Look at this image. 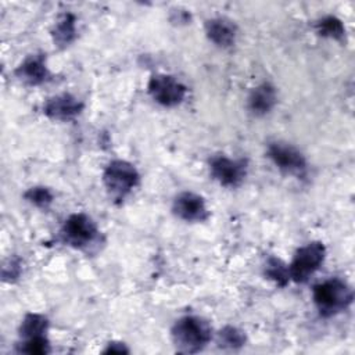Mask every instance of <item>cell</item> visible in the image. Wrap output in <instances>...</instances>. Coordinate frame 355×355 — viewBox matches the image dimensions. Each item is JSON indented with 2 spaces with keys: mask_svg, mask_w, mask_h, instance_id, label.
I'll return each instance as SVG.
<instances>
[{
  "mask_svg": "<svg viewBox=\"0 0 355 355\" xmlns=\"http://www.w3.org/2000/svg\"><path fill=\"white\" fill-rule=\"evenodd\" d=\"M128 352H129V348L119 341H111L103 349V354H128Z\"/></svg>",
  "mask_w": 355,
  "mask_h": 355,
  "instance_id": "22",
  "label": "cell"
},
{
  "mask_svg": "<svg viewBox=\"0 0 355 355\" xmlns=\"http://www.w3.org/2000/svg\"><path fill=\"white\" fill-rule=\"evenodd\" d=\"M205 35L215 46L227 49L236 42L237 26L225 17H215L205 21Z\"/></svg>",
  "mask_w": 355,
  "mask_h": 355,
  "instance_id": "12",
  "label": "cell"
},
{
  "mask_svg": "<svg viewBox=\"0 0 355 355\" xmlns=\"http://www.w3.org/2000/svg\"><path fill=\"white\" fill-rule=\"evenodd\" d=\"M47 330H49V319L42 313L29 312L24 316L18 329V334L21 340H26L37 336H46Z\"/></svg>",
  "mask_w": 355,
  "mask_h": 355,
  "instance_id": "15",
  "label": "cell"
},
{
  "mask_svg": "<svg viewBox=\"0 0 355 355\" xmlns=\"http://www.w3.org/2000/svg\"><path fill=\"white\" fill-rule=\"evenodd\" d=\"M147 90L151 98L164 107L179 105L187 94V87L179 79L165 73L153 75L148 80Z\"/></svg>",
  "mask_w": 355,
  "mask_h": 355,
  "instance_id": "6",
  "label": "cell"
},
{
  "mask_svg": "<svg viewBox=\"0 0 355 355\" xmlns=\"http://www.w3.org/2000/svg\"><path fill=\"white\" fill-rule=\"evenodd\" d=\"M277 103V92L273 85L263 82L254 87L248 96V108L254 115L262 116L269 114Z\"/></svg>",
  "mask_w": 355,
  "mask_h": 355,
  "instance_id": "13",
  "label": "cell"
},
{
  "mask_svg": "<svg viewBox=\"0 0 355 355\" xmlns=\"http://www.w3.org/2000/svg\"><path fill=\"white\" fill-rule=\"evenodd\" d=\"M60 237L64 244L82 251H89L101 241L96 222L83 212L72 214L64 220Z\"/></svg>",
  "mask_w": 355,
  "mask_h": 355,
  "instance_id": "3",
  "label": "cell"
},
{
  "mask_svg": "<svg viewBox=\"0 0 355 355\" xmlns=\"http://www.w3.org/2000/svg\"><path fill=\"white\" fill-rule=\"evenodd\" d=\"M245 333L236 326H225L222 330H219L216 337L218 347L223 349H239L245 345Z\"/></svg>",
  "mask_w": 355,
  "mask_h": 355,
  "instance_id": "17",
  "label": "cell"
},
{
  "mask_svg": "<svg viewBox=\"0 0 355 355\" xmlns=\"http://www.w3.org/2000/svg\"><path fill=\"white\" fill-rule=\"evenodd\" d=\"M247 159L229 158L223 154L214 155L209 159L211 176L223 187H237L247 176Z\"/></svg>",
  "mask_w": 355,
  "mask_h": 355,
  "instance_id": "7",
  "label": "cell"
},
{
  "mask_svg": "<svg viewBox=\"0 0 355 355\" xmlns=\"http://www.w3.org/2000/svg\"><path fill=\"white\" fill-rule=\"evenodd\" d=\"M312 298L319 315L330 318L349 308L354 300V291L345 280L331 277L313 287Z\"/></svg>",
  "mask_w": 355,
  "mask_h": 355,
  "instance_id": "2",
  "label": "cell"
},
{
  "mask_svg": "<svg viewBox=\"0 0 355 355\" xmlns=\"http://www.w3.org/2000/svg\"><path fill=\"white\" fill-rule=\"evenodd\" d=\"M140 173L136 166L125 159H114L108 162L103 172V183L107 193L122 201L139 184Z\"/></svg>",
  "mask_w": 355,
  "mask_h": 355,
  "instance_id": "4",
  "label": "cell"
},
{
  "mask_svg": "<svg viewBox=\"0 0 355 355\" xmlns=\"http://www.w3.org/2000/svg\"><path fill=\"white\" fill-rule=\"evenodd\" d=\"M172 212L176 218L184 222H204L209 218V211L207 208L205 200L193 191L179 193L172 204Z\"/></svg>",
  "mask_w": 355,
  "mask_h": 355,
  "instance_id": "9",
  "label": "cell"
},
{
  "mask_svg": "<svg viewBox=\"0 0 355 355\" xmlns=\"http://www.w3.org/2000/svg\"><path fill=\"white\" fill-rule=\"evenodd\" d=\"M315 29L323 37H329L340 42L345 39V26L343 21L334 15H326L320 18L315 24Z\"/></svg>",
  "mask_w": 355,
  "mask_h": 355,
  "instance_id": "16",
  "label": "cell"
},
{
  "mask_svg": "<svg viewBox=\"0 0 355 355\" xmlns=\"http://www.w3.org/2000/svg\"><path fill=\"white\" fill-rule=\"evenodd\" d=\"M22 273V262L19 258H10L3 266V280L12 283Z\"/></svg>",
  "mask_w": 355,
  "mask_h": 355,
  "instance_id": "21",
  "label": "cell"
},
{
  "mask_svg": "<svg viewBox=\"0 0 355 355\" xmlns=\"http://www.w3.org/2000/svg\"><path fill=\"white\" fill-rule=\"evenodd\" d=\"M15 76L28 86H39L49 79L46 57L42 53L28 55L14 71Z\"/></svg>",
  "mask_w": 355,
  "mask_h": 355,
  "instance_id": "11",
  "label": "cell"
},
{
  "mask_svg": "<svg viewBox=\"0 0 355 355\" xmlns=\"http://www.w3.org/2000/svg\"><path fill=\"white\" fill-rule=\"evenodd\" d=\"M76 36V18L71 12H62L55 19L51 28V37L57 47L69 46Z\"/></svg>",
  "mask_w": 355,
  "mask_h": 355,
  "instance_id": "14",
  "label": "cell"
},
{
  "mask_svg": "<svg viewBox=\"0 0 355 355\" xmlns=\"http://www.w3.org/2000/svg\"><path fill=\"white\" fill-rule=\"evenodd\" d=\"M324 258L326 247L320 241H311L300 247L288 265L290 280L295 283L308 282L309 277L322 266Z\"/></svg>",
  "mask_w": 355,
  "mask_h": 355,
  "instance_id": "5",
  "label": "cell"
},
{
  "mask_svg": "<svg viewBox=\"0 0 355 355\" xmlns=\"http://www.w3.org/2000/svg\"><path fill=\"white\" fill-rule=\"evenodd\" d=\"M268 158L284 173L301 176L306 171V158L290 143L272 141L266 148Z\"/></svg>",
  "mask_w": 355,
  "mask_h": 355,
  "instance_id": "8",
  "label": "cell"
},
{
  "mask_svg": "<svg viewBox=\"0 0 355 355\" xmlns=\"http://www.w3.org/2000/svg\"><path fill=\"white\" fill-rule=\"evenodd\" d=\"M171 338L178 352L197 354L209 344L212 327L209 322L201 316L186 315L173 323Z\"/></svg>",
  "mask_w": 355,
  "mask_h": 355,
  "instance_id": "1",
  "label": "cell"
},
{
  "mask_svg": "<svg viewBox=\"0 0 355 355\" xmlns=\"http://www.w3.org/2000/svg\"><path fill=\"white\" fill-rule=\"evenodd\" d=\"M24 198L31 202L32 205L37 207V208H42V209H47L53 200H54V194L51 193V190L49 187H44V186H35V187H31L28 189L25 193H24Z\"/></svg>",
  "mask_w": 355,
  "mask_h": 355,
  "instance_id": "19",
  "label": "cell"
},
{
  "mask_svg": "<svg viewBox=\"0 0 355 355\" xmlns=\"http://www.w3.org/2000/svg\"><path fill=\"white\" fill-rule=\"evenodd\" d=\"M265 275L268 279H270L272 282H275L277 286H282V287H284L290 282L288 266L283 261L275 257H270L266 261Z\"/></svg>",
  "mask_w": 355,
  "mask_h": 355,
  "instance_id": "18",
  "label": "cell"
},
{
  "mask_svg": "<svg viewBox=\"0 0 355 355\" xmlns=\"http://www.w3.org/2000/svg\"><path fill=\"white\" fill-rule=\"evenodd\" d=\"M18 351L29 355H46L51 351L50 341L46 336H37L22 340L18 345Z\"/></svg>",
  "mask_w": 355,
  "mask_h": 355,
  "instance_id": "20",
  "label": "cell"
},
{
  "mask_svg": "<svg viewBox=\"0 0 355 355\" xmlns=\"http://www.w3.org/2000/svg\"><path fill=\"white\" fill-rule=\"evenodd\" d=\"M85 104L71 93H61L46 100L43 114L54 121H71L80 115Z\"/></svg>",
  "mask_w": 355,
  "mask_h": 355,
  "instance_id": "10",
  "label": "cell"
}]
</instances>
